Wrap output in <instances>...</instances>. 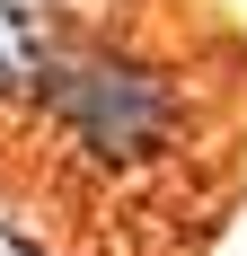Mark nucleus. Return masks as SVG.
Masks as SVG:
<instances>
[{
	"label": "nucleus",
	"instance_id": "f257e3e1",
	"mask_svg": "<svg viewBox=\"0 0 247 256\" xmlns=\"http://www.w3.org/2000/svg\"><path fill=\"white\" fill-rule=\"evenodd\" d=\"M26 106L88 177L115 186L159 177L194 142V80L98 26H44V44L26 53Z\"/></svg>",
	"mask_w": 247,
	"mask_h": 256
},
{
	"label": "nucleus",
	"instance_id": "f03ea898",
	"mask_svg": "<svg viewBox=\"0 0 247 256\" xmlns=\"http://www.w3.org/2000/svg\"><path fill=\"white\" fill-rule=\"evenodd\" d=\"M26 9H62V18H80V0H26Z\"/></svg>",
	"mask_w": 247,
	"mask_h": 256
}]
</instances>
